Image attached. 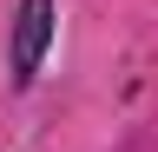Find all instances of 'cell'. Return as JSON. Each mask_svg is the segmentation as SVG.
I'll list each match as a JSON object with an SVG mask.
<instances>
[{
  "label": "cell",
  "mask_w": 158,
  "mask_h": 152,
  "mask_svg": "<svg viewBox=\"0 0 158 152\" xmlns=\"http://www.w3.org/2000/svg\"><path fill=\"white\" fill-rule=\"evenodd\" d=\"M46 46H53V0H20V13H13V80L20 86L40 73Z\"/></svg>",
  "instance_id": "cell-1"
}]
</instances>
